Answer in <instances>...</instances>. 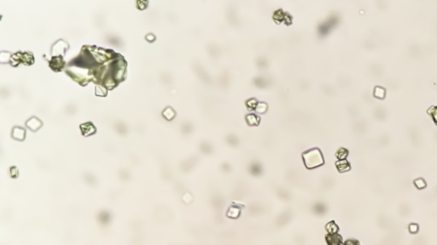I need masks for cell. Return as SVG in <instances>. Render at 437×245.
<instances>
[{
	"instance_id": "cell-2",
	"label": "cell",
	"mask_w": 437,
	"mask_h": 245,
	"mask_svg": "<svg viewBox=\"0 0 437 245\" xmlns=\"http://www.w3.org/2000/svg\"><path fill=\"white\" fill-rule=\"evenodd\" d=\"M428 112L431 114L436 124H437V106H432L431 108H430Z\"/></svg>"
},
{
	"instance_id": "cell-3",
	"label": "cell",
	"mask_w": 437,
	"mask_h": 245,
	"mask_svg": "<svg viewBox=\"0 0 437 245\" xmlns=\"http://www.w3.org/2000/svg\"><path fill=\"white\" fill-rule=\"evenodd\" d=\"M345 245H360V243L358 241H356V240H348L346 243H345Z\"/></svg>"
},
{
	"instance_id": "cell-1",
	"label": "cell",
	"mask_w": 437,
	"mask_h": 245,
	"mask_svg": "<svg viewBox=\"0 0 437 245\" xmlns=\"http://www.w3.org/2000/svg\"><path fill=\"white\" fill-rule=\"evenodd\" d=\"M327 237L331 238V241H327L329 245H341L343 244V239L337 233L328 234Z\"/></svg>"
}]
</instances>
